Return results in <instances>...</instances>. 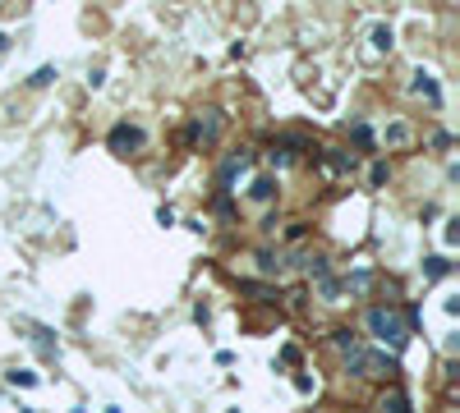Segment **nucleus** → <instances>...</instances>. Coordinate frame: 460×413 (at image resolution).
I'll list each match as a JSON object with an SVG mask.
<instances>
[{"label": "nucleus", "instance_id": "nucleus-2", "mask_svg": "<svg viewBox=\"0 0 460 413\" xmlns=\"http://www.w3.org/2000/svg\"><path fill=\"white\" fill-rule=\"evenodd\" d=\"M350 372L383 377V372H396V358H387V353H368V349H350Z\"/></svg>", "mask_w": 460, "mask_h": 413}, {"label": "nucleus", "instance_id": "nucleus-9", "mask_svg": "<svg viewBox=\"0 0 460 413\" xmlns=\"http://www.w3.org/2000/svg\"><path fill=\"white\" fill-rule=\"evenodd\" d=\"M258 267H262V271H267V275H272V271H281V262H277V258H272V253H258Z\"/></svg>", "mask_w": 460, "mask_h": 413}, {"label": "nucleus", "instance_id": "nucleus-7", "mask_svg": "<svg viewBox=\"0 0 460 413\" xmlns=\"http://www.w3.org/2000/svg\"><path fill=\"white\" fill-rule=\"evenodd\" d=\"M373 46L378 51H391V28H373Z\"/></svg>", "mask_w": 460, "mask_h": 413}, {"label": "nucleus", "instance_id": "nucleus-3", "mask_svg": "<svg viewBox=\"0 0 460 413\" xmlns=\"http://www.w3.org/2000/svg\"><path fill=\"white\" fill-rule=\"evenodd\" d=\"M111 147L115 152H139L143 147V129H134V124H115L111 129Z\"/></svg>", "mask_w": 460, "mask_h": 413}, {"label": "nucleus", "instance_id": "nucleus-5", "mask_svg": "<svg viewBox=\"0 0 460 413\" xmlns=\"http://www.w3.org/2000/svg\"><path fill=\"white\" fill-rule=\"evenodd\" d=\"M414 92L428 97V101H437V83H433V74H424V69H419V74H414Z\"/></svg>", "mask_w": 460, "mask_h": 413}, {"label": "nucleus", "instance_id": "nucleus-4", "mask_svg": "<svg viewBox=\"0 0 460 413\" xmlns=\"http://www.w3.org/2000/svg\"><path fill=\"white\" fill-rule=\"evenodd\" d=\"M378 413H410V400L400 395V390H391V395H383V404H378Z\"/></svg>", "mask_w": 460, "mask_h": 413}, {"label": "nucleus", "instance_id": "nucleus-10", "mask_svg": "<svg viewBox=\"0 0 460 413\" xmlns=\"http://www.w3.org/2000/svg\"><path fill=\"white\" fill-rule=\"evenodd\" d=\"M51 78H55V69H37V74H33V87H42V83H51Z\"/></svg>", "mask_w": 460, "mask_h": 413}, {"label": "nucleus", "instance_id": "nucleus-11", "mask_svg": "<svg viewBox=\"0 0 460 413\" xmlns=\"http://www.w3.org/2000/svg\"><path fill=\"white\" fill-rule=\"evenodd\" d=\"M387 138H391V143H405L410 129H405V124H391V133H387Z\"/></svg>", "mask_w": 460, "mask_h": 413}, {"label": "nucleus", "instance_id": "nucleus-1", "mask_svg": "<svg viewBox=\"0 0 460 413\" xmlns=\"http://www.w3.org/2000/svg\"><path fill=\"white\" fill-rule=\"evenodd\" d=\"M368 326H373L378 340H391V344H405L410 340V317L400 308H373V312H368Z\"/></svg>", "mask_w": 460, "mask_h": 413}, {"label": "nucleus", "instance_id": "nucleus-6", "mask_svg": "<svg viewBox=\"0 0 460 413\" xmlns=\"http://www.w3.org/2000/svg\"><path fill=\"white\" fill-rule=\"evenodd\" d=\"M272 193H277V184H272V180H253L249 198H253V202H272Z\"/></svg>", "mask_w": 460, "mask_h": 413}, {"label": "nucleus", "instance_id": "nucleus-8", "mask_svg": "<svg viewBox=\"0 0 460 413\" xmlns=\"http://www.w3.org/2000/svg\"><path fill=\"white\" fill-rule=\"evenodd\" d=\"M446 271H451V262H446V258H428V275H446Z\"/></svg>", "mask_w": 460, "mask_h": 413}]
</instances>
